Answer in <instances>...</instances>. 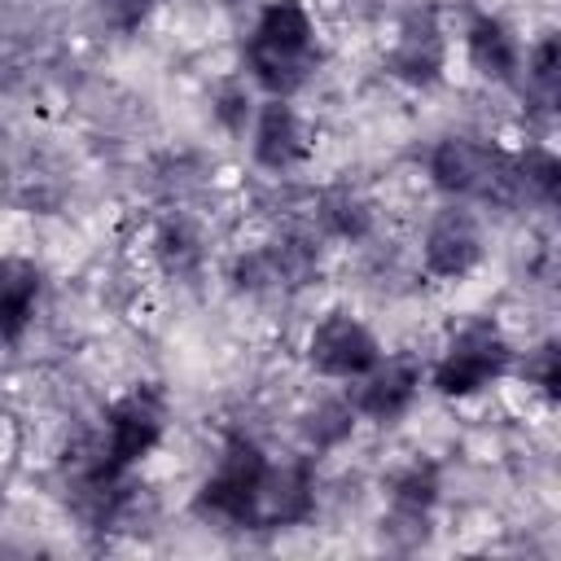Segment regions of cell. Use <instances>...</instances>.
<instances>
[{
    "instance_id": "1",
    "label": "cell",
    "mask_w": 561,
    "mask_h": 561,
    "mask_svg": "<svg viewBox=\"0 0 561 561\" xmlns=\"http://www.w3.org/2000/svg\"><path fill=\"white\" fill-rule=\"evenodd\" d=\"M245 75L263 96H294L302 92L320 61H324V44L316 31V18L302 0H267L245 35Z\"/></svg>"
},
{
    "instance_id": "2",
    "label": "cell",
    "mask_w": 561,
    "mask_h": 561,
    "mask_svg": "<svg viewBox=\"0 0 561 561\" xmlns=\"http://www.w3.org/2000/svg\"><path fill=\"white\" fill-rule=\"evenodd\" d=\"M513 355L517 351L504 329L491 316H473L443 342L438 359L425 368V386H434L443 399H473L513 373Z\"/></svg>"
},
{
    "instance_id": "3",
    "label": "cell",
    "mask_w": 561,
    "mask_h": 561,
    "mask_svg": "<svg viewBox=\"0 0 561 561\" xmlns=\"http://www.w3.org/2000/svg\"><path fill=\"white\" fill-rule=\"evenodd\" d=\"M267 460L272 456L250 434H228L219 456H215V469L193 491V513L210 526H224V530H250Z\"/></svg>"
},
{
    "instance_id": "4",
    "label": "cell",
    "mask_w": 561,
    "mask_h": 561,
    "mask_svg": "<svg viewBox=\"0 0 561 561\" xmlns=\"http://www.w3.org/2000/svg\"><path fill=\"white\" fill-rule=\"evenodd\" d=\"M167 438V394L158 386H131L127 394H118L96 430V443L105 451L110 473L127 478L140 460H149L158 451V443Z\"/></svg>"
},
{
    "instance_id": "5",
    "label": "cell",
    "mask_w": 561,
    "mask_h": 561,
    "mask_svg": "<svg viewBox=\"0 0 561 561\" xmlns=\"http://www.w3.org/2000/svg\"><path fill=\"white\" fill-rule=\"evenodd\" d=\"M425 171H430V184L451 202L508 193V149L482 136H443L430 149Z\"/></svg>"
},
{
    "instance_id": "6",
    "label": "cell",
    "mask_w": 561,
    "mask_h": 561,
    "mask_svg": "<svg viewBox=\"0 0 561 561\" xmlns=\"http://www.w3.org/2000/svg\"><path fill=\"white\" fill-rule=\"evenodd\" d=\"M381 342L377 333L355 316V311H324L311 329H307V342H302V359L316 377L324 381H355L364 377L377 359H381Z\"/></svg>"
},
{
    "instance_id": "7",
    "label": "cell",
    "mask_w": 561,
    "mask_h": 561,
    "mask_svg": "<svg viewBox=\"0 0 561 561\" xmlns=\"http://www.w3.org/2000/svg\"><path fill=\"white\" fill-rule=\"evenodd\" d=\"M486 254V232H482V219L451 202L443 206L430 224H425V237H421V267L425 276L434 280H465Z\"/></svg>"
},
{
    "instance_id": "8",
    "label": "cell",
    "mask_w": 561,
    "mask_h": 561,
    "mask_svg": "<svg viewBox=\"0 0 561 561\" xmlns=\"http://www.w3.org/2000/svg\"><path fill=\"white\" fill-rule=\"evenodd\" d=\"M421 386H425V364L416 355H381L364 377H355L351 408L359 421L394 425L399 416L412 412Z\"/></svg>"
},
{
    "instance_id": "9",
    "label": "cell",
    "mask_w": 561,
    "mask_h": 561,
    "mask_svg": "<svg viewBox=\"0 0 561 561\" xmlns=\"http://www.w3.org/2000/svg\"><path fill=\"white\" fill-rule=\"evenodd\" d=\"M447 70V31L434 9H412L386 48V75L408 88H434Z\"/></svg>"
},
{
    "instance_id": "10",
    "label": "cell",
    "mask_w": 561,
    "mask_h": 561,
    "mask_svg": "<svg viewBox=\"0 0 561 561\" xmlns=\"http://www.w3.org/2000/svg\"><path fill=\"white\" fill-rule=\"evenodd\" d=\"M311 513H316V469H311V460H302V456L267 460L263 482H259L250 530L302 526Z\"/></svg>"
},
{
    "instance_id": "11",
    "label": "cell",
    "mask_w": 561,
    "mask_h": 561,
    "mask_svg": "<svg viewBox=\"0 0 561 561\" xmlns=\"http://www.w3.org/2000/svg\"><path fill=\"white\" fill-rule=\"evenodd\" d=\"M250 153L263 171H294L311 153V136L302 114L285 96H263L250 114Z\"/></svg>"
},
{
    "instance_id": "12",
    "label": "cell",
    "mask_w": 561,
    "mask_h": 561,
    "mask_svg": "<svg viewBox=\"0 0 561 561\" xmlns=\"http://www.w3.org/2000/svg\"><path fill=\"white\" fill-rule=\"evenodd\" d=\"M44 294V272L26 254H0V342L18 346L39 311Z\"/></svg>"
},
{
    "instance_id": "13",
    "label": "cell",
    "mask_w": 561,
    "mask_h": 561,
    "mask_svg": "<svg viewBox=\"0 0 561 561\" xmlns=\"http://www.w3.org/2000/svg\"><path fill=\"white\" fill-rule=\"evenodd\" d=\"M465 57L486 83H513L522 70V39L495 13H473L465 26Z\"/></svg>"
},
{
    "instance_id": "14",
    "label": "cell",
    "mask_w": 561,
    "mask_h": 561,
    "mask_svg": "<svg viewBox=\"0 0 561 561\" xmlns=\"http://www.w3.org/2000/svg\"><path fill=\"white\" fill-rule=\"evenodd\" d=\"M386 495H390V530L408 526V530H421L425 535V522H430V508L438 500V465L434 460H403L390 478H386Z\"/></svg>"
},
{
    "instance_id": "15",
    "label": "cell",
    "mask_w": 561,
    "mask_h": 561,
    "mask_svg": "<svg viewBox=\"0 0 561 561\" xmlns=\"http://www.w3.org/2000/svg\"><path fill=\"white\" fill-rule=\"evenodd\" d=\"M561 188V162L548 145H526L508 153V193H522L530 202L552 206Z\"/></svg>"
},
{
    "instance_id": "16",
    "label": "cell",
    "mask_w": 561,
    "mask_h": 561,
    "mask_svg": "<svg viewBox=\"0 0 561 561\" xmlns=\"http://www.w3.org/2000/svg\"><path fill=\"white\" fill-rule=\"evenodd\" d=\"M316 228L333 241H364L373 232V206L355 188H329L316 202Z\"/></svg>"
},
{
    "instance_id": "17",
    "label": "cell",
    "mask_w": 561,
    "mask_h": 561,
    "mask_svg": "<svg viewBox=\"0 0 561 561\" xmlns=\"http://www.w3.org/2000/svg\"><path fill=\"white\" fill-rule=\"evenodd\" d=\"M355 408H351V399H324V403H316L311 412H307V443L316 447V451H329V447H342L346 438H351V430H355Z\"/></svg>"
},
{
    "instance_id": "18",
    "label": "cell",
    "mask_w": 561,
    "mask_h": 561,
    "mask_svg": "<svg viewBox=\"0 0 561 561\" xmlns=\"http://www.w3.org/2000/svg\"><path fill=\"white\" fill-rule=\"evenodd\" d=\"M153 254H158V263H162L167 272L184 276V272H193V267L202 263V237L193 232V224L171 219V224H162V228L153 232Z\"/></svg>"
},
{
    "instance_id": "19",
    "label": "cell",
    "mask_w": 561,
    "mask_h": 561,
    "mask_svg": "<svg viewBox=\"0 0 561 561\" xmlns=\"http://www.w3.org/2000/svg\"><path fill=\"white\" fill-rule=\"evenodd\" d=\"M517 75H526V83L539 92V96H557V83H561V44H557V35H539L526 53H522V70Z\"/></svg>"
},
{
    "instance_id": "20",
    "label": "cell",
    "mask_w": 561,
    "mask_h": 561,
    "mask_svg": "<svg viewBox=\"0 0 561 561\" xmlns=\"http://www.w3.org/2000/svg\"><path fill=\"white\" fill-rule=\"evenodd\" d=\"M517 377H522L539 399L557 403V394H561V351H557V342L548 337V342H539L535 351H526V359L517 364Z\"/></svg>"
},
{
    "instance_id": "21",
    "label": "cell",
    "mask_w": 561,
    "mask_h": 561,
    "mask_svg": "<svg viewBox=\"0 0 561 561\" xmlns=\"http://www.w3.org/2000/svg\"><path fill=\"white\" fill-rule=\"evenodd\" d=\"M92 9H96V18L110 31L131 35V31H140L149 22V13L158 9V0H92Z\"/></svg>"
},
{
    "instance_id": "22",
    "label": "cell",
    "mask_w": 561,
    "mask_h": 561,
    "mask_svg": "<svg viewBox=\"0 0 561 561\" xmlns=\"http://www.w3.org/2000/svg\"><path fill=\"white\" fill-rule=\"evenodd\" d=\"M219 118L228 123V131H245L250 127V114H254V105H250V92L241 88V83H232L224 96H219Z\"/></svg>"
}]
</instances>
